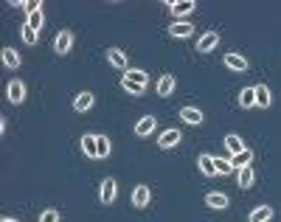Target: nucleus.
I'll return each instance as SVG.
<instances>
[{
  "label": "nucleus",
  "instance_id": "nucleus-18",
  "mask_svg": "<svg viewBox=\"0 0 281 222\" xmlns=\"http://www.w3.org/2000/svg\"><path fill=\"white\" fill-rule=\"evenodd\" d=\"M197 166H200V172L205 174V177H220L214 169V157H208V155H200V161H197Z\"/></svg>",
  "mask_w": 281,
  "mask_h": 222
},
{
  "label": "nucleus",
  "instance_id": "nucleus-5",
  "mask_svg": "<svg viewBox=\"0 0 281 222\" xmlns=\"http://www.w3.org/2000/svg\"><path fill=\"white\" fill-rule=\"evenodd\" d=\"M160 149H171V146H178L180 144V130H174V126H169L166 132H160V138H158Z\"/></svg>",
  "mask_w": 281,
  "mask_h": 222
},
{
  "label": "nucleus",
  "instance_id": "nucleus-26",
  "mask_svg": "<svg viewBox=\"0 0 281 222\" xmlns=\"http://www.w3.org/2000/svg\"><path fill=\"white\" fill-rule=\"evenodd\" d=\"M214 169H217V174H220V177H225V174H233V172H236V169H233V163L225 161V157H214Z\"/></svg>",
  "mask_w": 281,
  "mask_h": 222
},
{
  "label": "nucleus",
  "instance_id": "nucleus-28",
  "mask_svg": "<svg viewBox=\"0 0 281 222\" xmlns=\"http://www.w3.org/2000/svg\"><path fill=\"white\" fill-rule=\"evenodd\" d=\"M110 149H113L110 138H107V135H98V157H110Z\"/></svg>",
  "mask_w": 281,
  "mask_h": 222
},
{
  "label": "nucleus",
  "instance_id": "nucleus-15",
  "mask_svg": "<svg viewBox=\"0 0 281 222\" xmlns=\"http://www.w3.org/2000/svg\"><path fill=\"white\" fill-rule=\"evenodd\" d=\"M239 104H242L244 110H253V107H256V87H244V90L239 93Z\"/></svg>",
  "mask_w": 281,
  "mask_h": 222
},
{
  "label": "nucleus",
  "instance_id": "nucleus-27",
  "mask_svg": "<svg viewBox=\"0 0 281 222\" xmlns=\"http://www.w3.org/2000/svg\"><path fill=\"white\" fill-rule=\"evenodd\" d=\"M20 37H23V42H28V45H37V31L31 28L28 23H25L23 28H20Z\"/></svg>",
  "mask_w": 281,
  "mask_h": 222
},
{
  "label": "nucleus",
  "instance_id": "nucleus-16",
  "mask_svg": "<svg viewBox=\"0 0 281 222\" xmlns=\"http://www.w3.org/2000/svg\"><path fill=\"white\" fill-rule=\"evenodd\" d=\"M93 102H96V99H93V93H79V96L74 99V110H79V113H87V110L93 107Z\"/></svg>",
  "mask_w": 281,
  "mask_h": 222
},
{
  "label": "nucleus",
  "instance_id": "nucleus-1",
  "mask_svg": "<svg viewBox=\"0 0 281 222\" xmlns=\"http://www.w3.org/2000/svg\"><path fill=\"white\" fill-rule=\"evenodd\" d=\"M169 34L178 37V40H186V37L194 34V23H191V20H178V23L169 25Z\"/></svg>",
  "mask_w": 281,
  "mask_h": 222
},
{
  "label": "nucleus",
  "instance_id": "nucleus-21",
  "mask_svg": "<svg viewBox=\"0 0 281 222\" xmlns=\"http://www.w3.org/2000/svg\"><path fill=\"white\" fill-rule=\"evenodd\" d=\"M180 118H183L186 124H202V113L197 107H183L180 110Z\"/></svg>",
  "mask_w": 281,
  "mask_h": 222
},
{
  "label": "nucleus",
  "instance_id": "nucleus-9",
  "mask_svg": "<svg viewBox=\"0 0 281 222\" xmlns=\"http://www.w3.org/2000/svg\"><path fill=\"white\" fill-rule=\"evenodd\" d=\"M253 180H256V174H253V169L251 166H242L236 172V183H239V188H251L253 186Z\"/></svg>",
  "mask_w": 281,
  "mask_h": 222
},
{
  "label": "nucleus",
  "instance_id": "nucleus-6",
  "mask_svg": "<svg viewBox=\"0 0 281 222\" xmlns=\"http://www.w3.org/2000/svg\"><path fill=\"white\" fill-rule=\"evenodd\" d=\"M116 192H118V183L113 180V177H107V180L101 183V203L110 205L113 200H116Z\"/></svg>",
  "mask_w": 281,
  "mask_h": 222
},
{
  "label": "nucleus",
  "instance_id": "nucleus-29",
  "mask_svg": "<svg viewBox=\"0 0 281 222\" xmlns=\"http://www.w3.org/2000/svg\"><path fill=\"white\" fill-rule=\"evenodd\" d=\"M121 87L129 93V96H140V93L147 90V87H140V84H135V82H127V79H124V82H121Z\"/></svg>",
  "mask_w": 281,
  "mask_h": 222
},
{
  "label": "nucleus",
  "instance_id": "nucleus-2",
  "mask_svg": "<svg viewBox=\"0 0 281 222\" xmlns=\"http://www.w3.org/2000/svg\"><path fill=\"white\" fill-rule=\"evenodd\" d=\"M6 96H9L12 104H20L25 99V84L20 82V79H12V82L6 84Z\"/></svg>",
  "mask_w": 281,
  "mask_h": 222
},
{
  "label": "nucleus",
  "instance_id": "nucleus-3",
  "mask_svg": "<svg viewBox=\"0 0 281 222\" xmlns=\"http://www.w3.org/2000/svg\"><path fill=\"white\" fill-rule=\"evenodd\" d=\"M71 45H74V34H71V31H59V34L54 37V51L56 54H67V51H71Z\"/></svg>",
  "mask_w": 281,
  "mask_h": 222
},
{
  "label": "nucleus",
  "instance_id": "nucleus-12",
  "mask_svg": "<svg viewBox=\"0 0 281 222\" xmlns=\"http://www.w3.org/2000/svg\"><path fill=\"white\" fill-rule=\"evenodd\" d=\"M225 65L231 68V71H236V73L248 71V59H244V56H239V54H225Z\"/></svg>",
  "mask_w": 281,
  "mask_h": 222
},
{
  "label": "nucleus",
  "instance_id": "nucleus-20",
  "mask_svg": "<svg viewBox=\"0 0 281 222\" xmlns=\"http://www.w3.org/2000/svg\"><path fill=\"white\" fill-rule=\"evenodd\" d=\"M205 205H208V208H228V197L222 192H211L205 197Z\"/></svg>",
  "mask_w": 281,
  "mask_h": 222
},
{
  "label": "nucleus",
  "instance_id": "nucleus-19",
  "mask_svg": "<svg viewBox=\"0 0 281 222\" xmlns=\"http://www.w3.org/2000/svg\"><path fill=\"white\" fill-rule=\"evenodd\" d=\"M171 93H174V76H169V73H166V76H160V82H158V96H171Z\"/></svg>",
  "mask_w": 281,
  "mask_h": 222
},
{
  "label": "nucleus",
  "instance_id": "nucleus-24",
  "mask_svg": "<svg viewBox=\"0 0 281 222\" xmlns=\"http://www.w3.org/2000/svg\"><path fill=\"white\" fill-rule=\"evenodd\" d=\"M251 161H253V152L251 149H244V152H239V155H233L231 157V163H233V169H242V166H251Z\"/></svg>",
  "mask_w": 281,
  "mask_h": 222
},
{
  "label": "nucleus",
  "instance_id": "nucleus-13",
  "mask_svg": "<svg viewBox=\"0 0 281 222\" xmlns=\"http://www.w3.org/2000/svg\"><path fill=\"white\" fill-rule=\"evenodd\" d=\"M155 124H158V121H155L152 115H147V118H140L138 124H135V135H140V138H147V135H152Z\"/></svg>",
  "mask_w": 281,
  "mask_h": 222
},
{
  "label": "nucleus",
  "instance_id": "nucleus-31",
  "mask_svg": "<svg viewBox=\"0 0 281 222\" xmlns=\"http://www.w3.org/2000/svg\"><path fill=\"white\" fill-rule=\"evenodd\" d=\"M23 9L28 14H34V12H43V3H40V0H28V3H23Z\"/></svg>",
  "mask_w": 281,
  "mask_h": 222
},
{
  "label": "nucleus",
  "instance_id": "nucleus-14",
  "mask_svg": "<svg viewBox=\"0 0 281 222\" xmlns=\"http://www.w3.org/2000/svg\"><path fill=\"white\" fill-rule=\"evenodd\" d=\"M270 102H273V96H270V90L264 87V84H256V110H267Z\"/></svg>",
  "mask_w": 281,
  "mask_h": 222
},
{
  "label": "nucleus",
  "instance_id": "nucleus-10",
  "mask_svg": "<svg viewBox=\"0 0 281 222\" xmlns=\"http://www.w3.org/2000/svg\"><path fill=\"white\" fill-rule=\"evenodd\" d=\"M107 59H110V65H113V68H121L124 73L129 71V65H127V56H124V51L110 48V51H107Z\"/></svg>",
  "mask_w": 281,
  "mask_h": 222
},
{
  "label": "nucleus",
  "instance_id": "nucleus-22",
  "mask_svg": "<svg viewBox=\"0 0 281 222\" xmlns=\"http://www.w3.org/2000/svg\"><path fill=\"white\" fill-rule=\"evenodd\" d=\"M225 149L231 152V155H239V152H244L248 146L242 144V138H239V135H225Z\"/></svg>",
  "mask_w": 281,
  "mask_h": 222
},
{
  "label": "nucleus",
  "instance_id": "nucleus-25",
  "mask_svg": "<svg viewBox=\"0 0 281 222\" xmlns=\"http://www.w3.org/2000/svg\"><path fill=\"white\" fill-rule=\"evenodd\" d=\"M3 65L12 68V71H17V68H20V54H17V51H12V48H3Z\"/></svg>",
  "mask_w": 281,
  "mask_h": 222
},
{
  "label": "nucleus",
  "instance_id": "nucleus-7",
  "mask_svg": "<svg viewBox=\"0 0 281 222\" xmlns=\"http://www.w3.org/2000/svg\"><path fill=\"white\" fill-rule=\"evenodd\" d=\"M149 200H152V192H149L147 186H138L132 192V205H135V208H147Z\"/></svg>",
  "mask_w": 281,
  "mask_h": 222
},
{
  "label": "nucleus",
  "instance_id": "nucleus-17",
  "mask_svg": "<svg viewBox=\"0 0 281 222\" xmlns=\"http://www.w3.org/2000/svg\"><path fill=\"white\" fill-rule=\"evenodd\" d=\"M124 79H127V82H135V84H140V87H147V82H149L147 71H138V68H129V71L124 73Z\"/></svg>",
  "mask_w": 281,
  "mask_h": 222
},
{
  "label": "nucleus",
  "instance_id": "nucleus-8",
  "mask_svg": "<svg viewBox=\"0 0 281 222\" xmlns=\"http://www.w3.org/2000/svg\"><path fill=\"white\" fill-rule=\"evenodd\" d=\"M194 0H180V3H171V14L178 20H183V17H189L191 12H194Z\"/></svg>",
  "mask_w": 281,
  "mask_h": 222
},
{
  "label": "nucleus",
  "instance_id": "nucleus-4",
  "mask_svg": "<svg viewBox=\"0 0 281 222\" xmlns=\"http://www.w3.org/2000/svg\"><path fill=\"white\" fill-rule=\"evenodd\" d=\"M217 45H220V34H217V31H208V34L200 37V42H197V51H200V54H208V51H214Z\"/></svg>",
  "mask_w": 281,
  "mask_h": 222
},
{
  "label": "nucleus",
  "instance_id": "nucleus-23",
  "mask_svg": "<svg viewBox=\"0 0 281 222\" xmlns=\"http://www.w3.org/2000/svg\"><path fill=\"white\" fill-rule=\"evenodd\" d=\"M273 219V208L270 205H259L256 211H251V222H270Z\"/></svg>",
  "mask_w": 281,
  "mask_h": 222
},
{
  "label": "nucleus",
  "instance_id": "nucleus-33",
  "mask_svg": "<svg viewBox=\"0 0 281 222\" xmlns=\"http://www.w3.org/2000/svg\"><path fill=\"white\" fill-rule=\"evenodd\" d=\"M0 222H17V219H14V216H3Z\"/></svg>",
  "mask_w": 281,
  "mask_h": 222
},
{
  "label": "nucleus",
  "instance_id": "nucleus-30",
  "mask_svg": "<svg viewBox=\"0 0 281 222\" xmlns=\"http://www.w3.org/2000/svg\"><path fill=\"white\" fill-rule=\"evenodd\" d=\"M43 23H45V20H43V12H34V14H28V25H31L34 31H40V28H43Z\"/></svg>",
  "mask_w": 281,
  "mask_h": 222
},
{
  "label": "nucleus",
  "instance_id": "nucleus-11",
  "mask_svg": "<svg viewBox=\"0 0 281 222\" xmlns=\"http://www.w3.org/2000/svg\"><path fill=\"white\" fill-rule=\"evenodd\" d=\"M82 152L87 157H98V135H85L82 138Z\"/></svg>",
  "mask_w": 281,
  "mask_h": 222
},
{
  "label": "nucleus",
  "instance_id": "nucleus-32",
  "mask_svg": "<svg viewBox=\"0 0 281 222\" xmlns=\"http://www.w3.org/2000/svg\"><path fill=\"white\" fill-rule=\"evenodd\" d=\"M40 222H59V214H56V211H45V214L40 216Z\"/></svg>",
  "mask_w": 281,
  "mask_h": 222
}]
</instances>
